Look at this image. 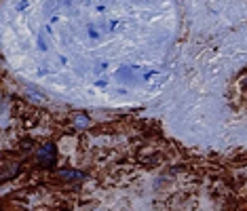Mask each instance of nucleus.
<instances>
[{
	"label": "nucleus",
	"mask_w": 247,
	"mask_h": 211,
	"mask_svg": "<svg viewBox=\"0 0 247 211\" xmlns=\"http://www.w3.org/2000/svg\"><path fill=\"white\" fill-rule=\"evenodd\" d=\"M61 177L72 180V177H80V173H74V171H61Z\"/></svg>",
	"instance_id": "1"
}]
</instances>
